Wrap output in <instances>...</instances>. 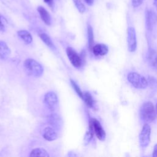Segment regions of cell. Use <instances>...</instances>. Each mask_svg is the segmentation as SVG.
Here are the masks:
<instances>
[{"label": "cell", "mask_w": 157, "mask_h": 157, "mask_svg": "<svg viewBox=\"0 0 157 157\" xmlns=\"http://www.w3.org/2000/svg\"><path fill=\"white\" fill-rule=\"evenodd\" d=\"M140 117L146 123L153 122L156 118V111L150 101L144 102L140 108Z\"/></svg>", "instance_id": "obj_1"}, {"label": "cell", "mask_w": 157, "mask_h": 157, "mask_svg": "<svg viewBox=\"0 0 157 157\" xmlns=\"http://www.w3.org/2000/svg\"><path fill=\"white\" fill-rule=\"evenodd\" d=\"M24 68L28 75L35 77H40L44 72L43 66L32 58H28L25 61Z\"/></svg>", "instance_id": "obj_2"}, {"label": "cell", "mask_w": 157, "mask_h": 157, "mask_svg": "<svg viewBox=\"0 0 157 157\" xmlns=\"http://www.w3.org/2000/svg\"><path fill=\"white\" fill-rule=\"evenodd\" d=\"M127 78L129 82L137 89H145L148 86L147 79L137 72H129L127 76Z\"/></svg>", "instance_id": "obj_3"}, {"label": "cell", "mask_w": 157, "mask_h": 157, "mask_svg": "<svg viewBox=\"0 0 157 157\" xmlns=\"http://www.w3.org/2000/svg\"><path fill=\"white\" fill-rule=\"evenodd\" d=\"M151 128L148 123L144 124L139 134V144L142 148H145L148 147L150 142Z\"/></svg>", "instance_id": "obj_4"}, {"label": "cell", "mask_w": 157, "mask_h": 157, "mask_svg": "<svg viewBox=\"0 0 157 157\" xmlns=\"http://www.w3.org/2000/svg\"><path fill=\"white\" fill-rule=\"evenodd\" d=\"M66 53L71 63L73 66L77 68H79L82 66L83 59L73 48L67 47L66 48Z\"/></svg>", "instance_id": "obj_5"}, {"label": "cell", "mask_w": 157, "mask_h": 157, "mask_svg": "<svg viewBox=\"0 0 157 157\" xmlns=\"http://www.w3.org/2000/svg\"><path fill=\"white\" fill-rule=\"evenodd\" d=\"M127 40L128 50L130 52H134L137 47V39L136 30L133 27H128L127 29Z\"/></svg>", "instance_id": "obj_6"}, {"label": "cell", "mask_w": 157, "mask_h": 157, "mask_svg": "<svg viewBox=\"0 0 157 157\" xmlns=\"http://www.w3.org/2000/svg\"><path fill=\"white\" fill-rule=\"evenodd\" d=\"M90 122L92 125L94 134H95L96 137L100 140H104L106 134L100 122L96 118H91Z\"/></svg>", "instance_id": "obj_7"}, {"label": "cell", "mask_w": 157, "mask_h": 157, "mask_svg": "<svg viewBox=\"0 0 157 157\" xmlns=\"http://www.w3.org/2000/svg\"><path fill=\"white\" fill-rule=\"evenodd\" d=\"M44 102L47 108L53 111L58 104V96L53 91H48L44 96Z\"/></svg>", "instance_id": "obj_8"}, {"label": "cell", "mask_w": 157, "mask_h": 157, "mask_svg": "<svg viewBox=\"0 0 157 157\" xmlns=\"http://www.w3.org/2000/svg\"><path fill=\"white\" fill-rule=\"evenodd\" d=\"M91 51L95 56H104L108 53L109 48L104 44H97L93 45Z\"/></svg>", "instance_id": "obj_9"}, {"label": "cell", "mask_w": 157, "mask_h": 157, "mask_svg": "<svg viewBox=\"0 0 157 157\" xmlns=\"http://www.w3.org/2000/svg\"><path fill=\"white\" fill-rule=\"evenodd\" d=\"M156 21V16L155 13L150 10L146 11L145 13V23L147 30L148 31H151L153 25L155 24Z\"/></svg>", "instance_id": "obj_10"}, {"label": "cell", "mask_w": 157, "mask_h": 157, "mask_svg": "<svg viewBox=\"0 0 157 157\" xmlns=\"http://www.w3.org/2000/svg\"><path fill=\"white\" fill-rule=\"evenodd\" d=\"M37 11L39 13L41 20L47 25H50L52 23V18L49 12L43 7L39 6L37 7Z\"/></svg>", "instance_id": "obj_11"}, {"label": "cell", "mask_w": 157, "mask_h": 157, "mask_svg": "<svg viewBox=\"0 0 157 157\" xmlns=\"http://www.w3.org/2000/svg\"><path fill=\"white\" fill-rule=\"evenodd\" d=\"M43 137L48 141L55 140L57 138V133L52 127H46L42 132Z\"/></svg>", "instance_id": "obj_12"}, {"label": "cell", "mask_w": 157, "mask_h": 157, "mask_svg": "<svg viewBox=\"0 0 157 157\" xmlns=\"http://www.w3.org/2000/svg\"><path fill=\"white\" fill-rule=\"evenodd\" d=\"M10 49L7 44L0 40V58L2 59H7L10 54Z\"/></svg>", "instance_id": "obj_13"}, {"label": "cell", "mask_w": 157, "mask_h": 157, "mask_svg": "<svg viewBox=\"0 0 157 157\" xmlns=\"http://www.w3.org/2000/svg\"><path fill=\"white\" fill-rule=\"evenodd\" d=\"M17 34L26 44H29L33 41L31 34L26 30H19L17 31Z\"/></svg>", "instance_id": "obj_14"}, {"label": "cell", "mask_w": 157, "mask_h": 157, "mask_svg": "<svg viewBox=\"0 0 157 157\" xmlns=\"http://www.w3.org/2000/svg\"><path fill=\"white\" fill-rule=\"evenodd\" d=\"M39 36L40 37V38L41 39V40L45 44V45H47L50 49L55 50H56V47L55 46L53 42H52L51 38L50 37V36L47 34L45 33H40L39 34Z\"/></svg>", "instance_id": "obj_15"}, {"label": "cell", "mask_w": 157, "mask_h": 157, "mask_svg": "<svg viewBox=\"0 0 157 157\" xmlns=\"http://www.w3.org/2000/svg\"><path fill=\"white\" fill-rule=\"evenodd\" d=\"M29 156L30 157H36V156L49 157L50 155L45 149L41 148H36L31 150Z\"/></svg>", "instance_id": "obj_16"}, {"label": "cell", "mask_w": 157, "mask_h": 157, "mask_svg": "<svg viewBox=\"0 0 157 157\" xmlns=\"http://www.w3.org/2000/svg\"><path fill=\"white\" fill-rule=\"evenodd\" d=\"M48 123L53 127L58 128L61 124V120L60 117L57 114H51L48 117Z\"/></svg>", "instance_id": "obj_17"}, {"label": "cell", "mask_w": 157, "mask_h": 157, "mask_svg": "<svg viewBox=\"0 0 157 157\" xmlns=\"http://www.w3.org/2000/svg\"><path fill=\"white\" fill-rule=\"evenodd\" d=\"M83 100L84 101V102L86 104V105L88 107H89L90 108L94 107V105H95L94 100L92 95L88 91H85L83 93Z\"/></svg>", "instance_id": "obj_18"}, {"label": "cell", "mask_w": 157, "mask_h": 157, "mask_svg": "<svg viewBox=\"0 0 157 157\" xmlns=\"http://www.w3.org/2000/svg\"><path fill=\"white\" fill-rule=\"evenodd\" d=\"M87 34H88V48L90 50H91L92 47L94 45V34L93 28L90 25L87 26Z\"/></svg>", "instance_id": "obj_19"}, {"label": "cell", "mask_w": 157, "mask_h": 157, "mask_svg": "<svg viewBox=\"0 0 157 157\" xmlns=\"http://www.w3.org/2000/svg\"><path fill=\"white\" fill-rule=\"evenodd\" d=\"M93 134H94V132H93V127H92L91 123L89 121L88 129L86 132L85 137H84V143L85 144H88L91 140V139L93 137Z\"/></svg>", "instance_id": "obj_20"}, {"label": "cell", "mask_w": 157, "mask_h": 157, "mask_svg": "<svg viewBox=\"0 0 157 157\" xmlns=\"http://www.w3.org/2000/svg\"><path fill=\"white\" fill-rule=\"evenodd\" d=\"M74 2V4H75L76 8L78 10V12L81 13H83L86 10V7L85 5L83 4L81 0H72Z\"/></svg>", "instance_id": "obj_21"}, {"label": "cell", "mask_w": 157, "mask_h": 157, "mask_svg": "<svg viewBox=\"0 0 157 157\" xmlns=\"http://www.w3.org/2000/svg\"><path fill=\"white\" fill-rule=\"evenodd\" d=\"M71 82V84L72 86V88H74V90H75V91L77 93V94L78 95V96L83 99V92H82V91L81 90V89L80 88V87L78 86V85L72 79L70 80Z\"/></svg>", "instance_id": "obj_22"}, {"label": "cell", "mask_w": 157, "mask_h": 157, "mask_svg": "<svg viewBox=\"0 0 157 157\" xmlns=\"http://www.w3.org/2000/svg\"><path fill=\"white\" fill-rule=\"evenodd\" d=\"M144 2V0H131L132 6L134 7H139Z\"/></svg>", "instance_id": "obj_23"}, {"label": "cell", "mask_w": 157, "mask_h": 157, "mask_svg": "<svg viewBox=\"0 0 157 157\" xmlns=\"http://www.w3.org/2000/svg\"><path fill=\"white\" fill-rule=\"evenodd\" d=\"M44 2L46 3L51 9H53L54 7V1L53 0H44Z\"/></svg>", "instance_id": "obj_24"}, {"label": "cell", "mask_w": 157, "mask_h": 157, "mask_svg": "<svg viewBox=\"0 0 157 157\" xmlns=\"http://www.w3.org/2000/svg\"><path fill=\"white\" fill-rule=\"evenodd\" d=\"M152 156H153V157H157V144H156L155 145V147H154Z\"/></svg>", "instance_id": "obj_25"}, {"label": "cell", "mask_w": 157, "mask_h": 157, "mask_svg": "<svg viewBox=\"0 0 157 157\" xmlns=\"http://www.w3.org/2000/svg\"><path fill=\"white\" fill-rule=\"evenodd\" d=\"M4 29H5V26H4V24L2 21L1 17L0 16V31H4Z\"/></svg>", "instance_id": "obj_26"}, {"label": "cell", "mask_w": 157, "mask_h": 157, "mask_svg": "<svg viewBox=\"0 0 157 157\" xmlns=\"http://www.w3.org/2000/svg\"><path fill=\"white\" fill-rule=\"evenodd\" d=\"M88 6H92L94 2V0H84Z\"/></svg>", "instance_id": "obj_27"}, {"label": "cell", "mask_w": 157, "mask_h": 157, "mask_svg": "<svg viewBox=\"0 0 157 157\" xmlns=\"http://www.w3.org/2000/svg\"><path fill=\"white\" fill-rule=\"evenodd\" d=\"M153 2H154V5H155V7L157 9V0H153Z\"/></svg>", "instance_id": "obj_28"}, {"label": "cell", "mask_w": 157, "mask_h": 157, "mask_svg": "<svg viewBox=\"0 0 157 157\" xmlns=\"http://www.w3.org/2000/svg\"><path fill=\"white\" fill-rule=\"evenodd\" d=\"M156 113H157V104H156Z\"/></svg>", "instance_id": "obj_29"}, {"label": "cell", "mask_w": 157, "mask_h": 157, "mask_svg": "<svg viewBox=\"0 0 157 157\" xmlns=\"http://www.w3.org/2000/svg\"><path fill=\"white\" fill-rule=\"evenodd\" d=\"M156 62H157V58H156Z\"/></svg>", "instance_id": "obj_30"}]
</instances>
